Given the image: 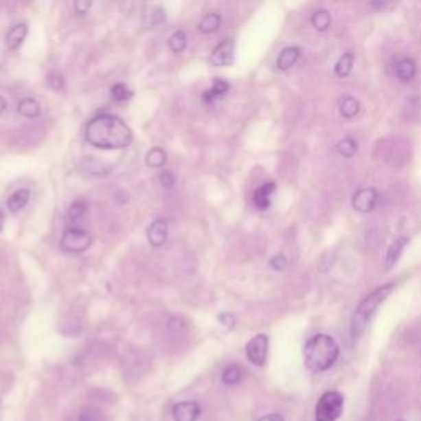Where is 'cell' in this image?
I'll list each match as a JSON object with an SVG mask.
<instances>
[{
  "label": "cell",
  "instance_id": "1",
  "mask_svg": "<svg viewBox=\"0 0 421 421\" xmlns=\"http://www.w3.org/2000/svg\"><path fill=\"white\" fill-rule=\"evenodd\" d=\"M133 133L117 115L99 114L86 125V141L101 150L127 148L132 144Z\"/></svg>",
  "mask_w": 421,
  "mask_h": 421
},
{
  "label": "cell",
  "instance_id": "2",
  "mask_svg": "<svg viewBox=\"0 0 421 421\" xmlns=\"http://www.w3.org/2000/svg\"><path fill=\"white\" fill-rule=\"evenodd\" d=\"M304 364L311 372H326L339 359V345L334 337L328 334H316L306 341L303 349Z\"/></svg>",
  "mask_w": 421,
  "mask_h": 421
},
{
  "label": "cell",
  "instance_id": "3",
  "mask_svg": "<svg viewBox=\"0 0 421 421\" xmlns=\"http://www.w3.org/2000/svg\"><path fill=\"white\" fill-rule=\"evenodd\" d=\"M395 286H397V283H394V282L387 283V285L380 286V288L374 290L369 297H365L359 303L357 310L354 311L352 321H351V331H352L354 339H357V337L364 332L367 323H369L370 318H372L374 312L380 308V304L385 301L387 298H389V295L395 290Z\"/></svg>",
  "mask_w": 421,
  "mask_h": 421
},
{
  "label": "cell",
  "instance_id": "4",
  "mask_svg": "<svg viewBox=\"0 0 421 421\" xmlns=\"http://www.w3.org/2000/svg\"><path fill=\"white\" fill-rule=\"evenodd\" d=\"M344 397L339 391L331 390L321 395L318 405H316L315 415L316 421H336L343 413Z\"/></svg>",
  "mask_w": 421,
  "mask_h": 421
},
{
  "label": "cell",
  "instance_id": "5",
  "mask_svg": "<svg viewBox=\"0 0 421 421\" xmlns=\"http://www.w3.org/2000/svg\"><path fill=\"white\" fill-rule=\"evenodd\" d=\"M93 245V236L82 229H68L60 240L62 252L68 253H82Z\"/></svg>",
  "mask_w": 421,
  "mask_h": 421
},
{
  "label": "cell",
  "instance_id": "6",
  "mask_svg": "<svg viewBox=\"0 0 421 421\" xmlns=\"http://www.w3.org/2000/svg\"><path fill=\"white\" fill-rule=\"evenodd\" d=\"M245 352H247V359L253 365H265L266 357H269V337L265 334H257L255 337H252L249 341L247 348H245Z\"/></svg>",
  "mask_w": 421,
  "mask_h": 421
},
{
  "label": "cell",
  "instance_id": "7",
  "mask_svg": "<svg viewBox=\"0 0 421 421\" xmlns=\"http://www.w3.org/2000/svg\"><path fill=\"white\" fill-rule=\"evenodd\" d=\"M378 201V193L375 187H362L357 191L352 198V207L357 212L367 214V212H372L374 207L377 206Z\"/></svg>",
  "mask_w": 421,
  "mask_h": 421
},
{
  "label": "cell",
  "instance_id": "8",
  "mask_svg": "<svg viewBox=\"0 0 421 421\" xmlns=\"http://www.w3.org/2000/svg\"><path fill=\"white\" fill-rule=\"evenodd\" d=\"M234 49H236V41L232 38H226L224 41L212 49L211 53V62L214 66H227L231 65L234 60Z\"/></svg>",
  "mask_w": 421,
  "mask_h": 421
},
{
  "label": "cell",
  "instance_id": "9",
  "mask_svg": "<svg viewBox=\"0 0 421 421\" xmlns=\"http://www.w3.org/2000/svg\"><path fill=\"white\" fill-rule=\"evenodd\" d=\"M147 237L152 247L160 249L168 239V224L163 219H157L147 229Z\"/></svg>",
  "mask_w": 421,
  "mask_h": 421
},
{
  "label": "cell",
  "instance_id": "10",
  "mask_svg": "<svg viewBox=\"0 0 421 421\" xmlns=\"http://www.w3.org/2000/svg\"><path fill=\"white\" fill-rule=\"evenodd\" d=\"M201 415L198 402H180L173 407L174 421H196Z\"/></svg>",
  "mask_w": 421,
  "mask_h": 421
},
{
  "label": "cell",
  "instance_id": "11",
  "mask_svg": "<svg viewBox=\"0 0 421 421\" xmlns=\"http://www.w3.org/2000/svg\"><path fill=\"white\" fill-rule=\"evenodd\" d=\"M28 35V27L25 23H16L14 27L10 28V32L7 33L5 36V45L8 49H12V52H16L20 47H22V43L27 38Z\"/></svg>",
  "mask_w": 421,
  "mask_h": 421
},
{
  "label": "cell",
  "instance_id": "12",
  "mask_svg": "<svg viewBox=\"0 0 421 421\" xmlns=\"http://www.w3.org/2000/svg\"><path fill=\"white\" fill-rule=\"evenodd\" d=\"M408 244V237L407 236H400L391 242V245L387 250V257H385V270L394 269L395 265H397L400 255L403 253V249L407 247Z\"/></svg>",
  "mask_w": 421,
  "mask_h": 421
},
{
  "label": "cell",
  "instance_id": "13",
  "mask_svg": "<svg viewBox=\"0 0 421 421\" xmlns=\"http://www.w3.org/2000/svg\"><path fill=\"white\" fill-rule=\"evenodd\" d=\"M275 183H265L253 193V204L258 209H269L270 204H272V194L275 193Z\"/></svg>",
  "mask_w": 421,
  "mask_h": 421
},
{
  "label": "cell",
  "instance_id": "14",
  "mask_svg": "<svg viewBox=\"0 0 421 421\" xmlns=\"http://www.w3.org/2000/svg\"><path fill=\"white\" fill-rule=\"evenodd\" d=\"M395 74L402 82H410L416 74V62L411 58H402L395 65Z\"/></svg>",
  "mask_w": 421,
  "mask_h": 421
},
{
  "label": "cell",
  "instance_id": "15",
  "mask_svg": "<svg viewBox=\"0 0 421 421\" xmlns=\"http://www.w3.org/2000/svg\"><path fill=\"white\" fill-rule=\"evenodd\" d=\"M361 111V102L352 95H344L339 99V112L344 119H354Z\"/></svg>",
  "mask_w": 421,
  "mask_h": 421
},
{
  "label": "cell",
  "instance_id": "16",
  "mask_svg": "<svg viewBox=\"0 0 421 421\" xmlns=\"http://www.w3.org/2000/svg\"><path fill=\"white\" fill-rule=\"evenodd\" d=\"M229 87H231V86H229L227 81H224V79H220V78H216L214 81H212L211 89L204 91L203 99L206 102H212V101H214V99L226 95L229 93Z\"/></svg>",
  "mask_w": 421,
  "mask_h": 421
},
{
  "label": "cell",
  "instance_id": "17",
  "mask_svg": "<svg viewBox=\"0 0 421 421\" xmlns=\"http://www.w3.org/2000/svg\"><path fill=\"white\" fill-rule=\"evenodd\" d=\"M298 58H299V48L298 47L283 48L280 55H278V60H277L278 69H282V71L290 69L291 66H293L295 62L298 61Z\"/></svg>",
  "mask_w": 421,
  "mask_h": 421
},
{
  "label": "cell",
  "instance_id": "18",
  "mask_svg": "<svg viewBox=\"0 0 421 421\" xmlns=\"http://www.w3.org/2000/svg\"><path fill=\"white\" fill-rule=\"evenodd\" d=\"M28 199H30V191H28V190H25V187H23V190L15 191V193L12 194L7 201L8 211H10V212L22 211L23 207L27 206Z\"/></svg>",
  "mask_w": 421,
  "mask_h": 421
},
{
  "label": "cell",
  "instance_id": "19",
  "mask_svg": "<svg viewBox=\"0 0 421 421\" xmlns=\"http://www.w3.org/2000/svg\"><path fill=\"white\" fill-rule=\"evenodd\" d=\"M16 112H19L20 115H23V117H27V119H35V117H38L41 111H40V104L36 102L35 99L25 98L19 102Z\"/></svg>",
  "mask_w": 421,
  "mask_h": 421
},
{
  "label": "cell",
  "instance_id": "20",
  "mask_svg": "<svg viewBox=\"0 0 421 421\" xmlns=\"http://www.w3.org/2000/svg\"><path fill=\"white\" fill-rule=\"evenodd\" d=\"M354 60H356V58H354V53H351V52L344 53V55L339 58V61H337L336 66H334L336 76H339V78L349 76V74H351V71H352Z\"/></svg>",
  "mask_w": 421,
  "mask_h": 421
},
{
  "label": "cell",
  "instance_id": "21",
  "mask_svg": "<svg viewBox=\"0 0 421 421\" xmlns=\"http://www.w3.org/2000/svg\"><path fill=\"white\" fill-rule=\"evenodd\" d=\"M220 22H223V19H220L219 14H207L204 15L201 22H199V30L206 33V35H209V33L219 30Z\"/></svg>",
  "mask_w": 421,
  "mask_h": 421
},
{
  "label": "cell",
  "instance_id": "22",
  "mask_svg": "<svg viewBox=\"0 0 421 421\" xmlns=\"http://www.w3.org/2000/svg\"><path fill=\"white\" fill-rule=\"evenodd\" d=\"M145 163H147L148 168H161L166 163V153L163 148L155 147L152 148L145 157Z\"/></svg>",
  "mask_w": 421,
  "mask_h": 421
},
{
  "label": "cell",
  "instance_id": "23",
  "mask_svg": "<svg viewBox=\"0 0 421 421\" xmlns=\"http://www.w3.org/2000/svg\"><path fill=\"white\" fill-rule=\"evenodd\" d=\"M311 23L318 32H326L331 27V14L328 10H316L311 16Z\"/></svg>",
  "mask_w": 421,
  "mask_h": 421
},
{
  "label": "cell",
  "instance_id": "24",
  "mask_svg": "<svg viewBox=\"0 0 421 421\" xmlns=\"http://www.w3.org/2000/svg\"><path fill=\"white\" fill-rule=\"evenodd\" d=\"M357 148H359V145H357V140H354L352 137H345V139L337 144V153L344 158H351L356 155Z\"/></svg>",
  "mask_w": 421,
  "mask_h": 421
},
{
  "label": "cell",
  "instance_id": "25",
  "mask_svg": "<svg viewBox=\"0 0 421 421\" xmlns=\"http://www.w3.org/2000/svg\"><path fill=\"white\" fill-rule=\"evenodd\" d=\"M242 377H244V372H242L240 367L236 365V364L229 365L227 369L223 372V382L229 387L237 385V383L242 380Z\"/></svg>",
  "mask_w": 421,
  "mask_h": 421
},
{
  "label": "cell",
  "instance_id": "26",
  "mask_svg": "<svg viewBox=\"0 0 421 421\" xmlns=\"http://www.w3.org/2000/svg\"><path fill=\"white\" fill-rule=\"evenodd\" d=\"M186 45H187L186 33H185V32H181V30L174 32L173 35L170 36V40H168V47H170V49H172L173 53H177V55H180L181 52H185Z\"/></svg>",
  "mask_w": 421,
  "mask_h": 421
},
{
  "label": "cell",
  "instance_id": "27",
  "mask_svg": "<svg viewBox=\"0 0 421 421\" xmlns=\"http://www.w3.org/2000/svg\"><path fill=\"white\" fill-rule=\"evenodd\" d=\"M112 98L119 102L128 101V99L132 98V91L128 89L125 84H122V82H119V84H115L114 87H112Z\"/></svg>",
  "mask_w": 421,
  "mask_h": 421
},
{
  "label": "cell",
  "instance_id": "28",
  "mask_svg": "<svg viewBox=\"0 0 421 421\" xmlns=\"http://www.w3.org/2000/svg\"><path fill=\"white\" fill-rule=\"evenodd\" d=\"M78 421H106L104 415L95 408H84V410L79 413Z\"/></svg>",
  "mask_w": 421,
  "mask_h": 421
},
{
  "label": "cell",
  "instance_id": "29",
  "mask_svg": "<svg viewBox=\"0 0 421 421\" xmlns=\"http://www.w3.org/2000/svg\"><path fill=\"white\" fill-rule=\"evenodd\" d=\"M84 212H86V203L84 201H76L69 206L68 218L71 220H78V219H81L82 216H84Z\"/></svg>",
  "mask_w": 421,
  "mask_h": 421
},
{
  "label": "cell",
  "instance_id": "30",
  "mask_svg": "<svg viewBox=\"0 0 421 421\" xmlns=\"http://www.w3.org/2000/svg\"><path fill=\"white\" fill-rule=\"evenodd\" d=\"M270 266H272L273 270H277V272H283V270L288 269V260H286L285 255L278 253V255H275L272 260H270Z\"/></svg>",
  "mask_w": 421,
  "mask_h": 421
},
{
  "label": "cell",
  "instance_id": "31",
  "mask_svg": "<svg viewBox=\"0 0 421 421\" xmlns=\"http://www.w3.org/2000/svg\"><path fill=\"white\" fill-rule=\"evenodd\" d=\"M48 84L52 86L55 91H58V93H60V91L65 89V79H62L61 74L52 73L48 76Z\"/></svg>",
  "mask_w": 421,
  "mask_h": 421
},
{
  "label": "cell",
  "instance_id": "32",
  "mask_svg": "<svg viewBox=\"0 0 421 421\" xmlns=\"http://www.w3.org/2000/svg\"><path fill=\"white\" fill-rule=\"evenodd\" d=\"M158 181H160V185L166 187V190H170V187H173L174 185V177L173 173L170 172H161L160 177H158Z\"/></svg>",
  "mask_w": 421,
  "mask_h": 421
},
{
  "label": "cell",
  "instance_id": "33",
  "mask_svg": "<svg viewBox=\"0 0 421 421\" xmlns=\"http://www.w3.org/2000/svg\"><path fill=\"white\" fill-rule=\"evenodd\" d=\"M91 5H93V2H86V0H78V2H74V12H76L78 15H84L87 14V10H89Z\"/></svg>",
  "mask_w": 421,
  "mask_h": 421
},
{
  "label": "cell",
  "instance_id": "34",
  "mask_svg": "<svg viewBox=\"0 0 421 421\" xmlns=\"http://www.w3.org/2000/svg\"><path fill=\"white\" fill-rule=\"evenodd\" d=\"M219 321L227 329H232V328L236 326V318L232 315H226V312H223V315H219Z\"/></svg>",
  "mask_w": 421,
  "mask_h": 421
},
{
  "label": "cell",
  "instance_id": "35",
  "mask_svg": "<svg viewBox=\"0 0 421 421\" xmlns=\"http://www.w3.org/2000/svg\"><path fill=\"white\" fill-rule=\"evenodd\" d=\"M258 421H285V418H283L280 413H270V415L262 416Z\"/></svg>",
  "mask_w": 421,
  "mask_h": 421
},
{
  "label": "cell",
  "instance_id": "36",
  "mask_svg": "<svg viewBox=\"0 0 421 421\" xmlns=\"http://www.w3.org/2000/svg\"><path fill=\"white\" fill-rule=\"evenodd\" d=\"M5 109H7V101L2 98V95H0V114H2Z\"/></svg>",
  "mask_w": 421,
  "mask_h": 421
},
{
  "label": "cell",
  "instance_id": "37",
  "mask_svg": "<svg viewBox=\"0 0 421 421\" xmlns=\"http://www.w3.org/2000/svg\"><path fill=\"white\" fill-rule=\"evenodd\" d=\"M2 227H3V214L2 211H0V231H2Z\"/></svg>",
  "mask_w": 421,
  "mask_h": 421
},
{
  "label": "cell",
  "instance_id": "38",
  "mask_svg": "<svg viewBox=\"0 0 421 421\" xmlns=\"http://www.w3.org/2000/svg\"><path fill=\"white\" fill-rule=\"evenodd\" d=\"M400 421H405V420H400Z\"/></svg>",
  "mask_w": 421,
  "mask_h": 421
}]
</instances>
